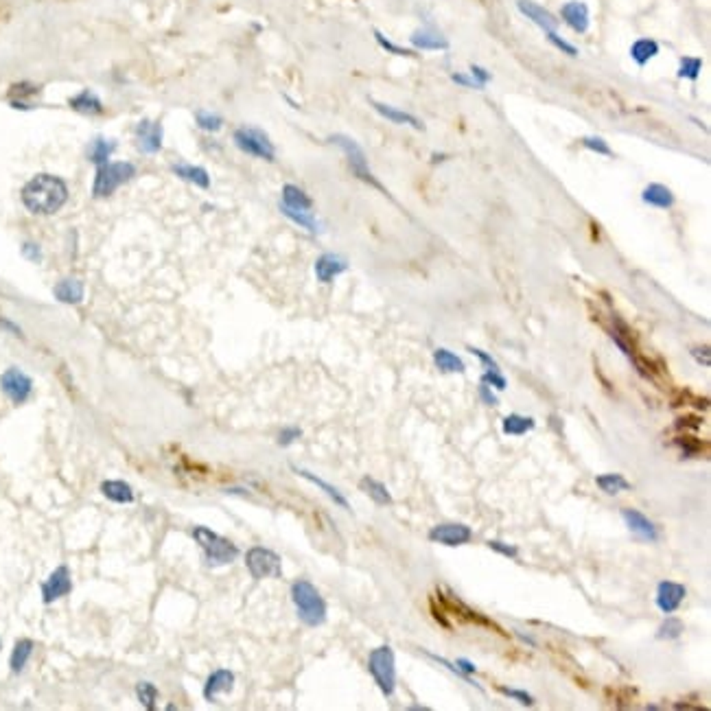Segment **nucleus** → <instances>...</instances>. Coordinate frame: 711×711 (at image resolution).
Here are the masks:
<instances>
[{"label": "nucleus", "instance_id": "nucleus-33", "mask_svg": "<svg viewBox=\"0 0 711 711\" xmlns=\"http://www.w3.org/2000/svg\"><path fill=\"white\" fill-rule=\"evenodd\" d=\"M31 654H33V641L31 639H18V641H15V646L11 650V656H9L11 672L13 674H20L27 668Z\"/></svg>", "mask_w": 711, "mask_h": 711}, {"label": "nucleus", "instance_id": "nucleus-52", "mask_svg": "<svg viewBox=\"0 0 711 711\" xmlns=\"http://www.w3.org/2000/svg\"><path fill=\"white\" fill-rule=\"evenodd\" d=\"M22 256L29 258V261H33V263H40L42 261V250H40L38 244L27 241V244H22Z\"/></svg>", "mask_w": 711, "mask_h": 711}, {"label": "nucleus", "instance_id": "nucleus-11", "mask_svg": "<svg viewBox=\"0 0 711 711\" xmlns=\"http://www.w3.org/2000/svg\"><path fill=\"white\" fill-rule=\"evenodd\" d=\"M685 596H687V589L683 584L672 582V580L659 582L656 584V596H654L656 609L666 615H672V613L679 611V606L683 604Z\"/></svg>", "mask_w": 711, "mask_h": 711}, {"label": "nucleus", "instance_id": "nucleus-49", "mask_svg": "<svg viewBox=\"0 0 711 711\" xmlns=\"http://www.w3.org/2000/svg\"><path fill=\"white\" fill-rule=\"evenodd\" d=\"M451 81L462 85V88H471V90H484V85H479L471 75H466V73H453L451 75Z\"/></svg>", "mask_w": 711, "mask_h": 711}, {"label": "nucleus", "instance_id": "nucleus-47", "mask_svg": "<svg viewBox=\"0 0 711 711\" xmlns=\"http://www.w3.org/2000/svg\"><path fill=\"white\" fill-rule=\"evenodd\" d=\"M486 545L493 549V551H497V554H501V556H506V558H519V547L516 545H510V543H504V541H497V539H493V541H486Z\"/></svg>", "mask_w": 711, "mask_h": 711}, {"label": "nucleus", "instance_id": "nucleus-4", "mask_svg": "<svg viewBox=\"0 0 711 711\" xmlns=\"http://www.w3.org/2000/svg\"><path fill=\"white\" fill-rule=\"evenodd\" d=\"M136 173V167L129 162H106L99 164L97 173H94V182H92V195L97 199H106L110 197L116 188H120L125 182H129Z\"/></svg>", "mask_w": 711, "mask_h": 711}, {"label": "nucleus", "instance_id": "nucleus-10", "mask_svg": "<svg viewBox=\"0 0 711 711\" xmlns=\"http://www.w3.org/2000/svg\"><path fill=\"white\" fill-rule=\"evenodd\" d=\"M0 388H3V392L11 398L13 403L20 405L31 396L33 381L20 368H9V370L3 372V376H0Z\"/></svg>", "mask_w": 711, "mask_h": 711}, {"label": "nucleus", "instance_id": "nucleus-3", "mask_svg": "<svg viewBox=\"0 0 711 711\" xmlns=\"http://www.w3.org/2000/svg\"><path fill=\"white\" fill-rule=\"evenodd\" d=\"M193 539L197 541V545L204 549L206 554V563L211 565V567H221V565H230L232 561L239 558V547L228 541V539H223V536L215 534L213 530H208V528H195L193 530Z\"/></svg>", "mask_w": 711, "mask_h": 711}, {"label": "nucleus", "instance_id": "nucleus-16", "mask_svg": "<svg viewBox=\"0 0 711 711\" xmlns=\"http://www.w3.org/2000/svg\"><path fill=\"white\" fill-rule=\"evenodd\" d=\"M516 9L521 11L528 20H532L541 31H545V33L556 31L558 24H561L556 15H554L551 11H547L543 5L534 3V0H516Z\"/></svg>", "mask_w": 711, "mask_h": 711}, {"label": "nucleus", "instance_id": "nucleus-19", "mask_svg": "<svg viewBox=\"0 0 711 711\" xmlns=\"http://www.w3.org/2000/svg\"><path fill=\"white\" fill-rule=\"evenodd\" d=\"M409 44L418 50H446L451 44L449 40L442 36L440 31H436L433 27H423L416 29L409 36Z\"/></svg>", "mask_w": 711, "mask_h": 711}, {"label": "nucleus", "instance_id": "nucleus-2", "mask_svg": "<svg viewBox=\"0 0 711 711\" xmlns=\"http://www.w3.org/2000/svg\"><path fill=\"white\" fill-rule=\"evenodd\" d=\"M291 600L296 604L300 621L307 626H322L326 621V602L309 580H296L291 584Z\"/></svg>", "mask_w": 711, "mask_h": 711}, {"label": "nucleus", "instance_id": "nucleus-6", "mask_svg": "<svg viewBox=\"0 0 711 711\" xmlns=\"http://www.w3.org/2000/svg\"><path fill=\"white\" fill-rule=\"evenodd\" d=\"M232 141H234V145L241 151L252 155V158L265 160V162H274L276 160V147H274V143L269 141V136L263 129L250 127V125L239 127L232 134Z\"/></svg>", "mask_w": 711, "mask_h": 711}, {"label": "nucleus", "instance_id": "nucleus-9", "mask_svg": "<svg viewBox=\"0 0 711 711\" xmlns=\"http://www.w3.org/2000/svg\"><path fill=\"white\" fill-rule=\"evenodd\" d=\"M427 539L431 543H440L446 547H460L473 539V530L464 523H440L429 530Z\"/></svg>", "mask_w": 711, "mask_h": 711}, {"label": "nucleus", "instance_id": "nucleus-43", "mask_svg": "<svg viewBox=\"0 0 711 711\" xmlns=\"http://www.w3.org/2000/svg\"><path fill=\"white\" fill-rule=\"evenodd\" d=\"M582 147L586 151H593V153H600V155H613L609 143H606L604 138H600V136H584L582 138Z\"/></svg>", "mask_w": 711, "mask_h": 711}, {"label": "nucleus", "instance_id": "nucleus-44", "mask_svg": "<svg viewBox=\"0 0 711 711\" xmlns=\"http://www.w3.org/2000/svg\"><path fill=\"white\" fill-rule=\"evenodd\" d=\"M674 444L681 449V453L685 458H696L701 456V442L698 440H694L691 436H679V438H674Z\"/></svg>", "mask_w": 711, "mask_h": 711}, {"label": "nucleus", "instance_id": "nucleus-17", "mask_svg": "<svg viewBox=\"0 0 711 711\" xmlns=\"http://www.w3.org/2000/svg\"><path fill=\"white\" fill-rule=\"evenodd\" d=\"M561 18L565 24L576 31V33H586L589 24H591V13H589V5L582 0H569L561 7Z\"/></svg>", "mask_w": 711, "mask_h": 711}, {"label": "nucleus", "instance_id": "nucleus-5", "mask_svg": "<svg viewBox=\"0 0 711 711\" xmlns=\"http://www.w3.org/2000/svg\"><path fill=\"white\" fill-rule=\"evenodd\" d=\"M368 670L372 674V679L376 687L381 689L383 696H392L396 689V659L394 650L390 646H379L370 652L368 656Z\"/></svg>", "mask_w": 711, "mask_h": 711}, {"label": "nucleus", "instance_id": "nucleus-45", "mask_svg": "<svg viewBox=\"0 0 711 711\" xmlns=\"http://www.w3.org/2000/svg\"><path fill=\"white\" fill-rule=\"evenodd\" d=\"M547 40H549V44L556 46V48L561 50V53H565L567 57H578V46H574L571 42H567L563 36H558L556 31H549V33H547Z\"/></svg>", "mask_w": 711, "mask_h": 711}, {"label": "nucleus", "instance_id": "nucleus-54", "mask_svg": "<svg viewBox=\"0 0 711 711\" xmlns=\"http://www.w3.org/2000/svg\"><path fill=\"white\" fill-rule=\"evenodd\" d=\"M479 398H481V401L484 403H486V405H499V398H497V394L493 392V388L491 386H486V383H479Z\"/></svg>", "mask_w": 711, "mask_h": 711}, {"label": "nucleus", "instance_id": "nucleus-21", "mask_svg": "<svg viewBox=\"0 0 711 711\" xmlns=\"http://www.w3.org/2000/svg\"><path fill=\"white\" fill-rule=\"evenodd\" d=\"M372 108L379 112V116H383L386 120H390V123H396V125H407V127H414V129H425V125L421 123L418 118H416L414 114L405 112V110H398L394 106H388V103H381V101H372Z\"/></svg>", "mask_w": 711, "mask_h": 711}, {"label": "nucleus", "instance_id": "nucleus-12", "mask_svg": "<svg viewBox=\"0 0 711 711\" xmlns=\"http://www.w3.org/2000/svg\"><path fill=\"white\" fill-rule=\"evenodd\" d=\"M621 519L626 521V528L637 536L639 541H646V543H656L659 541V528L650 521V519L644 514V512H639L635 508H621Z\"/></svg>", "mask_w": 711, "mask_h": 711}, {"label": "nucleus", "instance_id": "nucleus-30", "mask_svg": "<svg viewBox=\"0 0 711 711\" xmlns=\"http://www.w3.org/2000/svg\"><path fill=\"white\" fill-rule=\"evenodd\" d=\"M173 173H176L178 178L199 186V188H211V176H208V171L204 167H197V164H173Z\"/></svg>", "mask_w": 711, "mask_h": 711}, {"label": "nucleus", "instance_id": "nucleus-42", "mask_svg": "<svg viewBox=\"0 0 711 711\" xmlns=\"http://www.w3.org/2000/svg\"><path fill=\"white\" fill-rule=\"evenodd\" d=\"M374 38H376L379 46L383 48V50H388V53H392V55H398V57H414V50H409V48H403V46L394 44V42H392L390 38H386L381 31H374Z\"/></svg>", "mask_w": 711, "mask_h": 711}, {"label": "nucleus", "instance_id": "nucleus-59", "mask_svg": "<svg viewBox=\"0 0 711 711\" xmlns=\"http://www.w3.org/2000/svg\"><path fill=\"white\" fill-rule=\"evenodd\" d=\"M676 427H679V429H685V427H689V429H698V427H701V421H698V418H679V421H676Z\"/></svg>", "mask_w": 711, "mask_h": 711}, {"label": "nucleus", "instance_id": "nucleus-14", "mask_svg": "<svg viewBox=\"0 0 711 711\" xmlns=\"http://www.w3.org/2000/svg\"><path fill=\"white\" fill-rule=\"evenodd\" d=\"M73 591V580H71V571H68L66 565L57 567L53 574L46 578V582L42 584V600L44 604L55 602L64 596H68Z\"/></svg>", "mask_w": 711, "mask_h": 711}, {"label": "nucleus", "instance_id": "nucleus-24", "mask_svg": "<svg viewBox=\"0 0 711 711\" xmlns=\"http://www.w3.org/2000/svg\"><path fill=\"white\" fill-rule=\"evenodd\" d=\"M38 94H40V85L31 83V81H18L9 88V101H11V106L18 108V110H33V106L29 101Z\"/></svg>", "mask_w": 711, "mask_h": 711}, {"label": "nucleus", "instance_id": "nucleus-22", "mask_svg": "<svg viewBox=\"0 0 711 711\" xmlns=\"http://www.w3.org/2000/svg\"><path fill=\"white\" fill-rule=\"evenodd\" d=\"M68 106H71V110H75L77 114H83V116L103 114V101L92 90H81L79 94L71 97L68 99Z\"/></svg>", "mask_w": 711, "mask_h": 711}, {"label": "nucleus", "instance_id": "nucleus-53", "mask_svg": "<svg viewBox=\"0 0 711 711\" xmlns=\"http://www.w3.org/2000/svg\"><path fill=\"white\" fill-rule=\"evenodd\" d=\"M300 436H302V431H300L298 427H287V429H283V431L279 433V444L289 446L291 442H296Z\"/></svg>", "mask_w": 711, "mask_h": 711}, {"label": "nucleus", "instance_id": "nucleus-15", "mask_svg": "<svg viewBox=\"0 0 711 711\" xmlns=\"http://www.w3.org/2000/svg\"><path fill=\"white\" fill-rule=\"evenodd\" d=\"M438 598L444 602V606H446V609L444 611H451L449 615H456V617H460V619H464V621H468V624H475V626H486V628H493V631H497V633H501V635H504V631H501L499 626H497V624H493L488 617H484L481 613H477L475 609H471V606H466L462 600H458L456 596H449V598H442L440 593H438Z\"/></svg>", "mask_w": 711, "mask_h": 711}, {"label": "nucleus", "instance_id": "nucleus-20", "mask_svg": "<svg viewBox=\"0 0 711 711\" xmlns=\"http://www.w3.org/2000/svg\"><path fill=\"white\" fill-rule=\"evenodd\" d=\"M234 687V674L230 670H217L204 683V698L215 703L219 694H228Z\"/></svg>", "mask_w": 711, "mask_h": 711}, {"label": "nucleus", "instance_id": "nucleus-46", "mask_svg": "<svg viewBox=\"0 0 711 711\" xmlns=\"http://www.w3.org/2000/svg\"><path fill=\"white\" fill-rule=\"evenodd\" d=\"M481 383H486V386H491L493 390H499V392L508 388V381H506L504 374H501V370H484Z\"/></svg>", "mask_w": 711, "mask_h": 711}, {"label": "nucleus", "instance_id": "nucleus-32", "mask_svg": "<svg viewBox=\"0 0 711 711\" xmlns=\"http://www.w3.org/2000/svg\"><path fill=\"white\" fill-rule=\"evenodd\" d=\"M359 488H361L363 493H366L376 506H390V504H392V495H390V491L386 488V484L376 481L374 477H363V479L359 481Z\"/></svg>", "mask_w": 711, "mask_h": 711}, {"label": "nucleus", "instance_id": "nucleus-18", "mask_svg": "<svg viewBox=\"0 0 711 711\" xmlns=\"http://www.w3.org/2000/svg\"><path fill=\"white\" fill-rule=\"evenodd\" d=\"M346 269H349V261L339 254H333V252L322 254L316 261V276H318L320 283H333L337 276L344 274Z\"/></svg>", "mask_w": 711, "mask_h": 711}, {"label": "nucleus", "instance_id": "nucleus-50", "mask_svg": "<svg viewBox=\"0 0 711 711\" xmlns=\"http://www.w3.org/2000/svg\"><path fill=\"white\" fill-rule=\"evenodd\" d=\"M468 353L475 355V357L481 361V366L486 368V370H499V363H497L488 353H484V351H479V349H473V346H468Z\"/></svg>", "mask_w": 711, "mask_h": 711}, {"label": "nucleus", "instance_id": "nucleus-55", "mask_svg": "<svg viewBox=\"0 0 711 711\" xmlns=\"http://www.w3.org/2000/svg\"><path fill=\"white\" fill-rule=\"evenodd\" d=\"M691 355L698 363H703L705 368L709 366V346H696V349H691Z\"/></svg>", "mask_w": 711, "mask_h": 711}, {"label": "nucleus", "instance_id": "nucleus-51", "mask_svg": "<svg viewBox=\"0 0 711 711\" xmlns=\"http://www.w3.org/2000/svg\"><path fill=\"white\" fill-rule=\"evenodd\" d=\"M468 75H471L479 85H484V88H486L488 81L493 79V75H491L484 66H479V64H471V73H468Z\"/></svg>", "mask_w": 711, "mask_h": 711}, {"label": "nucleus", "instance_id": "nucleus-13", "mask_svg": "<svg viewBox=\"0 0 711 711\" xmlns=\"http://www.w3.org/2000/svg\"><path fill=\"white\" fill-rule=\"evenodd\" d=\"M162 125L158 120L143 118L136 125V145L143 153H158L162 149Z\"/></svg>", "mask_w": 711, "mask_h": 711}, {"label": "nucleus", "instance_id": "nucleus-37", "mask_svg": "<svg viewBox=\"0 0 711 711\" xmlns=\"http://www.w3.org/2000/svg\"><path fill=\"white\" fill-rule=\"evenodd\" d=\"M281 213H283L285 217H289L293 223H298L300 228H304V230H309V232H314V234L322 230L320 221L314 217V213H311V211H291V208L281 206Z\"/></svg>", "mask_w": 711, "mask_h": 711}, {"label": "nucleus", "instance_id": "nucleus-1", "mask_svg": "<svg viewBox=\"0 0 711 711\" xmlns=\"http://www.w3.org/2000/svg\"><path fill=\"white\" fill-rule=\"evenodd\" d=\"M22 204L33 215H55L68 202V186L62 178L40 173L22 186Z\"/></svg>", "mask_w": 711, "mask_h": 711}, {"label": "nucleus", "instance_id": "nucleus-40", "mask_svg": "<svg viewBox=\"0 0 711 711\" xmlns=\"http://www.w3.org/2000/svg\"><path fill=\"white\" fill-rule=\"evenodd\" d=\"M701 71H703V59L687 55V57H681L679 71H676V75H679L681 79H687V81H696Z\"/></svg>", "mask_w": 711, "mask_h": 711}, {"label": "nucleus", "instance_id": "nucleus-60", "mask_svg": "<svg viewBox=\"0 0 711 711\" xmlns=\"http://www.w3.org/2000/svg\"><path fill=\"white\" fill-rule=\"evenodd\" d=\"M0 648H3V644H0Z\"/></svg>", "mask_w": 711, "mask_h": 711}, {"label": "nucleus", "instance_id": "nucleus-8", "mask_svg": "<svg viewBox=\"0 0 711 711\" xmlns=\"http://www.w3.org/2000/svg\"><path fill=\"white\" fill-rule=\"evenodd\" d=\"M246 567L250 576L256 580L265 578H281L283 576V561L276 551L267 547H252L246 554Z\"/></svg>", "mask_w": 711, "mask_h": 711}, {"label": "nucleus", "instance_id": "nucleus-39", "mask_svg": "<svg viewBox=\"0 0 711 711\" xmlns=\"http://www.w3.org/2000/svg\"><path fill=\"white\" fill-rule=\"evenodd\" d=\"M195 123L199 129L208 132V134H217L221 127H223V118L215 112H208V110H197L195 112Z\"/></svg>", "mask_w": 711, "mask_h": 711}, {"label": "nucleus", "instance_id": "nucleus-48", "mask_svg": "<svg viewBox=\"0 0 711 711\" xmlns=\"http://www.w3.org/2000/svg\"><path fill=\"white\" fill-rule=\"evenodd\" d=\"M499 689L504 691L508 698H514L516 703L528 705V707H532V705H534V698L530 696L528 691H523V689H512V687H499Z\"/></svg>", "mask_w": 711, "mask_h": 711}, {"label": "nucleus", "instance_id": "nucleus-36", "mask_svg": "<svg viewBox=\"0 0 711 711\" xmlns=\"http://www.w3.org/2000/svg\"><path fill=\"white\" fill-rule=\"evenodd\" d=\"M296 473H298L300 477L309 479L311 484H316L318 488H322V493L331 497V499L335 501V504H337L339 508H344V510H349V508H351V506H349V501H346V497H344V495H342V493H339L335 486H331V484H326L324 479H320L318 475H314L311 471H304V468H296Z\"/></svg>", "mask_w": 711, "mask_h": 711}, {"label": "nucleus", "instance_id": "nucleus-41", "mask_svg": "<svg viewBox=\"0 0 711 711\" xmlns=\"http://www.w3.org/2000/svg\"><path fill=\"white\" fill-rule=\"evenodd\" d=\"M136 696H138V701L143 703L145 709H153L155 707V698H158V689H155V685L149 683V681H141V683L136 685Z\"/></svg>", "mask_w": 711, "mask_h": 711}, {"label": "nucleus", "instance_id": "nucleus-7", "mask_svg": "<svg viewBox=\"0 0 711 711\" xmlns=\"http://www.w3.org/2000/svg\"><path fill=\"white\" fill-rule=\"evenodd\" d=\"M328 143H331V145H337V147L344 151L346 160H349V164H351V171L355 173V176H357L359 180H363V182H368V184L381 188V184L374 180L372 171H370V164H368L366 153H363V149H361V145H359L357 141H353L351 136L335 134V136L328 138Z\"/></svg>", "mask_w": 711, "mask_h": 711}, {"label": "nucleus", "instance_id": "nucleus-35", "mask_svg": "<svg viewBox=\"0 0 711 711\" xmlns=\"http://www.w3.org/2000/svg\"><path fill=\"white\" fill-rule=\"evenodd\" d=\"M596 484L600 486L602 493L606 495H617V493H624V491H631V481L624 477L621 473H604V475H598L596 477Z\"/></svg>", "mask_w": 711, "mask_h": 711}, {"label": "nucleus", "instance_id": "nucleus-57", "mask_svg": "<svg viewBox=\"0 0 711 711\" xmlns=\"http://www.w3.org/2000/svg\"><path fill=\"white\" fill-rule=\"evenodd\" d=\"M456 666H458L460 672H464V674H475V672H477V666H475L473 661H468V659H458Z\"/></svg>", "mask_w": 711, "mask_h": 711}, {"label": "nucleus", "instance_id": "nucleus-26", "mask_svg": "<svg viewBox=\"0 0 711 711\" xmlns=\"http://www.w3.org/2000/svg\"><path fill=\"white\" fill-rule=\"evenodd\" d=\"M281 206L291 208V211H311V208H314V199H311L300 186L285 184L283 186V202H281Z\"/></svg>", "mask_w": 711, "mask_h": 711}, {"label": "nucleus", "instance_id": "nucleus-34", "mask_svg": "<svg viewBox=\"0 0 711 711\" xmlns=\"http://www.w3.org/2000/svg\"><path fill=\"white\" fill-rule=\"evenodd\" d=\"M534 427H536V421L532 416H521V414H510L504 418V423H501V429H504V433H508V436H523V433L532 431Z\"/></svg>", "mask_w": 711, "mask_h": 711}, {"label": "nucleus", "instance_id": "nucleus-56", "mask_svg": "<svg viewBox=\"0 0 711 711\" xmlns=\"http://www.w3.org/2000/svg\"><path fill=\"white\" fill-rule=\"evenodd\" d=\"M431 613H433V617H436V619L442 624L444 628H451V621L444 617V613H446V611L442 609V606H436V602H433V598H431Z\"/></svg>", "mask_w": 711, "mask_h": 711}, {"label": "nucleus", "instance_id": "nucleus-28", "mask_svg": "<svg viewBox=\"0 0 711 711\" xmlns=\"http://www.w3.org/2000/svg\"><path fill=\"white\" fill-rule=\"evenodd\" d=\"M53 293L64 304H79L83 300V283L77 279H64L55 285Z\"/></svg>", "mask_w": 711, "mask_h": 711}, {"label": "nucleus", "instance_id": "nucleus-27", "mask_svg": "<svg viewBox=\"0 0 711 711\" xmlns=\"http://www.w3.org/2000/svg\"><path fill=\"white\" fill-rule=\"evenodd\" d=\"M659 50H661V46H659L656 40H652V38H639L631 46V59L637 66H646L648 62H652L659 55Z\"/></svg>", "mask_w": 711, "mask_h": 711}, {"label": "nucleus", "instance_id": "nucleus-25", "mask_svg": "<svg viewBox=\"0 0 711 711\" xmlns=\"http://www.w3.org/2000/svg\"><path fill=\"white\" fill-rule=\"evenodd\" d=\"M114 149H116V141H110L106 136H97L90 141L88 149H85V155H88V160L92 164L99 167V164L110 162V155L114 153Z\"/></svg>", "mask_w": 711, "mask_h": 711}, {"label": "nucleus", "instance_id": "nucleus-31", "mask_svg": "<svg viewBox=\"0 0 711 711\" xmlns=\"http://www.w3.org/2000/svg\"><path fill=\"white\" fill-rule=\"evenodd\" d=\"M101 493L110 501H116V504H132L134 501V493L129 488V484L120 479H106L101 484Z\"/></svg>", "mask_w": 711, "mask_h": 711}, {"label": "nucleus", "instance_id": "nucleus-29", "mask_svg": "<svg viewBox=\"0 0 711 711\" xmlns=\"http://www.w3.org/2000/svg\"><path fill=\"white\" fill-rule=\"evenodd\" d=\"M433 363H436V368L444 374H464L466 372V363L456 353H451L446 349H436V353H433Z\"/></svg>", "mask_w": 711, "mask_h": 711}, {"label": "nucleus", "instance_id": "nucleus-38", "mask_svg": "<svg viewBox=\"0 0 711 711\" xmlns=\"http://www.w3.org/2000/svg\"><path fill=\"white\" fill-rule=\"evenodd\" d=\"M683 621L679 617H666L663 624L659 626L656 631V639H661V641H672V639H679L683 635Z\"/></svg>", "mask_w": 711, "mask_h": 711}, {"label": "nucleus", "instance_id": "nucleus-23", "mask_svg": "<svg viewBox=\"0 0 711 711\" xmlns=\"http://www.w3.org/2000/svg\"><path fill=\"white\" fill-rule=\"evenodd\" d=\"M641 199H644V204L652 206V208H661V211H666V208H672L674 206V193L666 186V184H659V182H652L648 184L644 190H641Z\"/></svg>", "mask_w": 711, "mask_h": 711}, {"label": "nucleus", "instance_id": "nucleus-58", "mask_svg": "<svg viewBox=\"0 0 711 711\" xmlns=\"http://www.w3.org/2000/svg\"><path fill=\"white\" fill-rule=\"evenodd\" d=\"M0 328H5V331H11L13 335L22 337V331L18 328V324H13V322H9V320H5V318H0Z\"/></svg>", "mask_w": 711, "mask_h": 711}]
</instances>
